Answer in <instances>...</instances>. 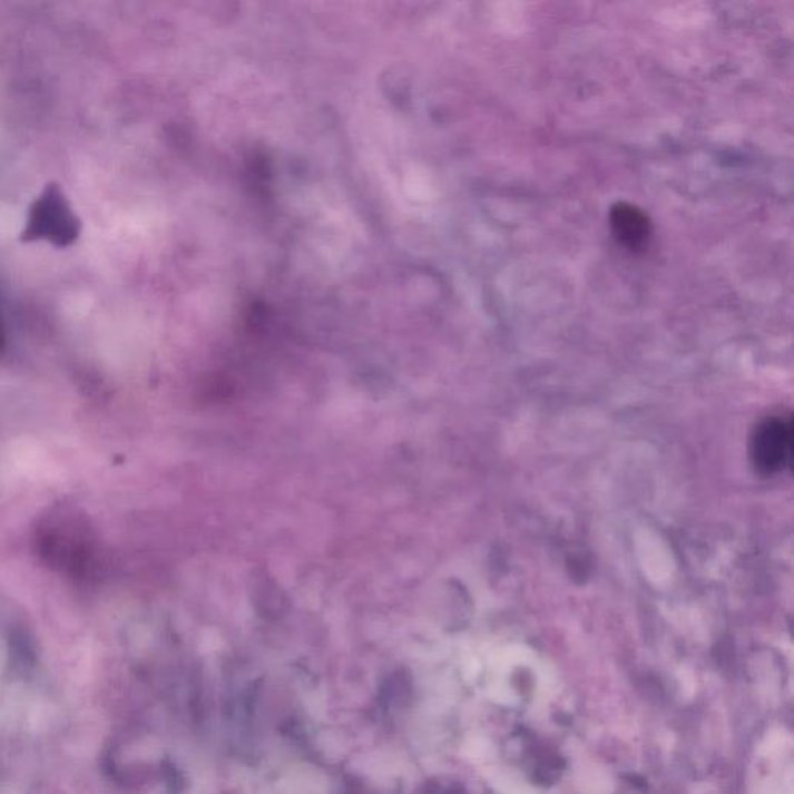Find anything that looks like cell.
Listing matches in <instances>:
<instances>
[{
	"mask_svg": "<svg viewBox=\"0 0 794 794\" xmlns=\"http://www.w3.org/2000/svg\"><path fill=\"white\" fill-rule=\"evenodd\" d=\"M81 233V220L58 185L43 188L27 215L22 239L27 243L43 241L51 246L70 247Z\"/></svg>",
	"mask_w": 794,
	"mask_h": 794,
	"instance_id": "2",
	"label": "cell"
},
{
	"mask_svg": "<svg viewBox=\"0 0 794 794\" xmlns=\"http://www.w3.org/2000/svg\"><path fill=\"white\" fill-rule=\"evenodd\" d=\"M611 231L619 246L630 253H641L649 246L651 224L646 213L635 205L618 203L610 212Z\"/></svg>",
	"mask_w": 794,
	"mask_h": 794,
	"instance_id": "4",
	"label": "cell"
},
{
	"mask_svg": "<svg viewBox=\"0 0 794 794\" xmlns=\"http://www.w3.org/2000/svg\"><path fill=\"white\" fill-rule=\"evenodd\" d=\"M793 422L790 418L765 419L754 429L752 460L762 476H774L790 468L793 458Z\"/></svg>",
	"mask_w": 794,
	"mask_h": 794,
	"instance_id": "3",
	"label": "cell"
},
{
	"mask_svg": "<svg viewBox=\"0 0 794 794\" xmlns=\"http://www.w3.org/2000/svg\"><path fill=\"white\" fill-rule=\"evenodd\" d=\"M37 547L43 562L55 570L78 575L94 556L89 520L72 506H57L39 520Z\"/></svg>",
	"mask_w": 794,
	"mask_h": 794,
	"instance_id": "1",
	"label": "cell"
},
{
	"mask_svg": "<svg viewBox=\"0 0 794 794\" xmlns=\"http://www.w3.org/2000/svg\"><path fill=\"white\" fill-rule=\"evenodd\" d=\"M3 347H6V333H3L2 320H0V355L3 353Z\"/></svg>",
	"mask_w": 794,
	"mask_h": 794,
	"instance_id": "5",
	"label": "cell"
}]
</instances>
